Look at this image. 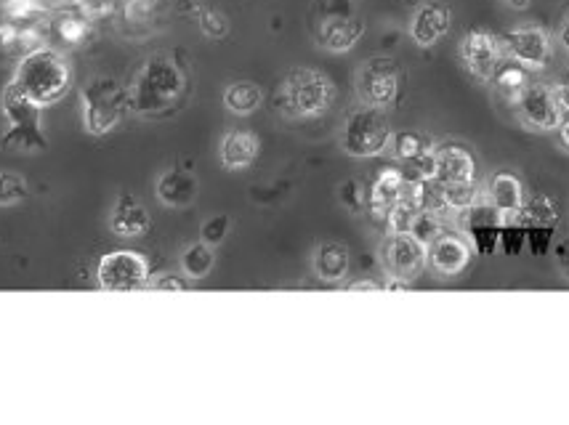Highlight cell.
<instances>
[{
	"label": "cell",
	"mask_w": 569,
	"mask_h": 425,
	"mask_svg": "<svg viewBox=\"0 0 569 425\" xmlns=\"http://www.w3.org/2000/svg\"><path fill=\"white\" fill-rule=\"evenodd\" d=\"M200 30L213 40H221L229 35V16L221 14L219 8H203L200 11Z\"/></svg>",
	"instance_id": "d6a6232c"
},
{
	"label": "cell",
	"mask_w": 569,
	"mask_h": 425,
	"mask_svg": "<svg viewBox=\"0 0 569 425\" xmlns=\"http://www.w3.org/2000/svg\"><path fill=\"white\" fill-rule=\"evenodd\" d=\"M421 200L415 194V186L407 184L405 192L399 194V200L394 202L386 213V229L389 234H410L413 232V224L418 213H421Z\"/></svg>",
	"instance_id": "cb8c5ba5"
},
{
	"label": "cell",
	"mask_w": 569,
	"mask_h": 425,
	"mask_svg": "<svg viewBox=\"0 0 569 425\" xmlns=\"http://www.w3.org/2000/svg\"><path fill=\"white\" fill-rule=\"evenodd\" d=\"M450 27H453L450 6L439 3V0H426L415 8L413 19H410V38L418 48H431L445 38Z\"/></svg>",
	"instance_id": "5bb4252c"
},
{
	"label": "cell",
	"mask_w": 569,
	"mask_h": 425,
	"mask_svg": "<svg viewBox=\"0 0 569 425\" xmlns=\"http://www.w3.org/2000/svg\"><path fill=\"white\" fill-rule=\"evenodd\" d=\"M439 184H463L476 181V160L466 147L460 144H445L437 147V173Z\"/></svg>",
	"instance_id": "e0dca14e"
},
{
	"label": "cell",
	"mask_w": 569,
	"mask_h": 425,
	"mask_svg": "<svg viewBox=\"0 0 569 425\" xmlns=\"http://www.w3.org/2000/svg\"><path fill=\"white\" fill-rule=\"evenodd\" d=\"M229 226H232V224H229L227 216H211L203 224V229H200V237H203L205 245H211V248H216V245H221V242L227 240Z\"/></svg>",
	"instance_id": "836d02e7"
},
{
	"label": "cell",
	"mask_w": 569,
	"mask_h": 425,
	"mask_svg": "<svg viewBox=\"0 0 569 425\" xmlns=\"http://www.w3.org/2000/svg\"><path fill=\"white\" fill-rule=\"evenodd\" d=\"M460 216H463L466 232L474 237L479 250L490 253L500 237V226H503V216H500V210L495 208L492 202H476V205H471L468 210H463Z\"/></svg>",
	"instance_id": "2e32d148"
},
{
	"label": "cell",
	"mask_w": 569,
	"mask_h": 425,
	"mask_svg": "<svg viewBox=\"0 0 569 425\" xmlns=\"http://www.w3.org/2000/svg\"><path fill=\"white\" fill-rule=\"evenodd\" d=\"M447 213H463L471 205L479 202V186L476 181H463V184H442Z\"/></svg>",
	"instance_id": "f1b7e54d"
},
{
	"label": "cell",
	"mask_w": 569,
	"mask_h": 425,
	"mask_svg": "<svg viewBox=\"0 0 569 425\" xmlns=\"http://www.w3.org/2000/svg\"><path fill=\"white\" fill-rule=\"evenodd\" d=\"M458 51L463 64H466V70L476 80H492V75L498 72L500 64L508 59L503 35H495L492 30H484V27L468 30L460 38Z\"/></svg>",
	"instance_id": "9c48e42d"
},
{
	"label": "cell",
	"mask_w": 569,
	"mask_h": 425,
	"mask_svg": "<svg viewBox=\"0 0 569 425\" xmlns=\"http://www.w3.org/2000/svg\"><path fill=\"white\" fill-rule=\"evenodd\" d=\"M559 40H562V46L567 48L569 54V11L562 16V24H559Z\"/></svg>",
	"instance_id": "ab89813d"
},
{
	"label": "cell",
	"mask_w": 569,
	"mask_h": 425,
	"mask_svg": "<svg viewBox=\"0 0 569 425\" xmlns=\"http://www.w3.org/2000/svg\"><path fill=\"white\" fill-rule=\"evenodd\" d=\"M261 104H264V91L250 80H237L224 91V107L237 117L253 115Z\"/></svg>",
	"instance_id": "d4e9b609"
},
{
	"label": "cell",
	"mask_w": 569,
	"mask_h": 425,
	"mask_svg": "<svg viewBox=\"0 0 569 425\" xmlns=\"http://www.w3.org/2000/svg\"><path fill=\"white\" fill-rule=\"evenodd\" d=\"M184 93H187V75L181 72L179 64L168 56H152L139 70L128 96L136 115L160 120L179 109Z\"/></svg>",
	"instance_id": "6da1fadb"
},
{
	"label": "cell",
	"mask_w": 569,
	"mask_h": 425,
	"mask_svg": "<svg viewBox=\"0 0 569 425\" xmlns=\"http://www.w3.org/2000/svg\"><path fill=\"white\" fill-rule=\"evenodd\" d=\"M405 176L397 168H383L375 178L373 189H370V213L378 221H386V213L394 202L399 200V194L405 192Z\"/></svg>",
	"instance_id": "44dd1931"
},
{
	"label": "cell",
	"mask_w": 569,
	"mask_h": 425,
	"mask_svg": "<svg viewBox=\"0 0 569 425\" xmlns=\"http://www.w3.org/2000/svg\"><path fill=\"white\" fill-rule=\"evenodd\" d=\"M213 248L205 245V242H197V245H189L184 253H181V269L189 279H205L213 271Z\"/></svg>",
	"instance_id": "4316f807"
},
{
	"label": "cell",
	"mask_w": 569,
	"mask_h": 425,
	"mask_svg": "<svg viewBox=\"0 0 569 425\" xmlns=\"http://www.w3.org/2000/svg\"><path fill=\"white\" fill-rule=\"evenodd\" d=\"M341 202L351 210L362 208V202H365V197H362V184H359V181H346V184L341 186Z\"/></svg>",
	"instance_id": "e575fe53"
},
{
	"label": "cell",
	"mask_w": 569,
	"mask_h": 425,
	"mask_svg": "<svg viewBox=\"0 0 569 425\" xmlns=\"http://www.w3.org/2000/svg\"><path fill=\"white\" fill-rule=\"evenodd\" d=\"M426 263L442 277H455L471 263V245L460 234H439L429 245Z\"/></svg>",
	"instance_id": "9a60e30c"
},
{
	"label": "cell",
	"mask_w": 569,
	"mask_h": 425,
	"mask_svg": "<svg viewBox=\"0 0 569 425\" xmlns=\"http://www.w3.org/2000/svg\"><path fill=\"white\" fill-rule=\"evenodd\" d=\"M3 112H6L8 120V133L0 139V144L6 149H14V152H38V149H46L48 141L43 136V128H40V104L24 96L14 83L6 85L3 91Z\"/></svg>",
	"instance_id": "5b68a950"
},
{
	"label": "cell",
	"mask_w": 569,
	"mask_h": 425,
	"mask_svg": "<svg viewBox=\"0 0 569 425\" xmlns=\"http://www.w3.org/2000/svg\"><path fill=\"white\" fill-rule=\"evenodd\" d=\"M149 213L141 208V202L133 194H120L115 210H112L110 229L117 237H141L149 232Z\"/></svg>",
	"instance_id": "ffe728a7"
},
{
	"label": "cell",
	"mask_w": 569,
	"mask_h": 425,
	"mask_svg": "<svg viewBox=\"0 0 569 425\" xmlns=\"http://www.w3.org/2000/svg\"><path fill=\"white\" fill-rule=\"evenodd\" d=\"M506 54L524 70H546L551 62V38L543 27H516L503 35Z\"/></svg>",
	"instance_id": "7c38bea8"
},
{
	"label": "cell",
	"mask_w": 569,
	"mask_h": 425,
	"mask_svg": "<svg viewBox=\"0 0 569 425\" xmlns=\"http://www.w3.org/2000/svg\"><path fill=\"white\" fill-rule=\"evenodd\" d=\"M155 192L168 208H189L197 200V178L187 170H168L157 178Z\"/></svg>",
	"instance_id": "d6986e66"
},
{
	"label": "cell",
	"mask_w": 569,
	"mask_h": 425,
	"mask_svg": "<svg viewBox=\"0 0 569 425\" xmlns=\"http://www.w3.org/2000/svg\"><path fill=\"white\" fill-rule=\"evenodd\" d=\"M402 70L391 56H373L362 64L357 75V96L365 107L386 109L399 99Z\"/></svg>",
	"instance_id": "ba28073f"
},
{
	"label": "cell",
	"mask_w": 569,
	"mask_h": 425,
	"mask_svg": "<svg viewBox=\"0 0 569 425\" xmlns=\"http://www.w3.org/2000/svg\"><path fill=\"white\" fill-rule=\"evenodd\" d=\"M556 96H559V101H562L564 115L569 117V80H567V83H562V85H556Z\"/></svg>",
	"instance_id": "74e56055"
},
{
	"label": "cell",
	"mask_w": 569,
	"mask_h": 425,
	"mask_svg": "<svg viewBox=\"0 0 569 425\" xmlns=\"http://www.w3.org/2000/svg\"><path fill=\"white\" fill-rule=\"evenodd\" d=\"M83 32H86V24L83 22H75V19H67V22H62V35L67 40H72V43H78V40L83 38Z\"/></svg>",
	"instance_id": "8d00e7d4"
},
{
	"label": "cell",
	"mask_w": 569,
	"mask_h": 425,
	"mask_svg": "<svg viewBox=\"0 0 569 425\" xmlns=\"http://www.w3.org/2000/svg\"><path fill=\"white\" fill-rule=\"evenodd\" d=\"M503 3H508L511 8H527L530 6V0H503Z\"/></svg>",
	"instance_id": "7bdbcfd3"
},
{
	"label": "cell",
	"mask_w": 569,
	"mask_h": 425,
	"mask_svg": "<svg viewBox=\"0 0 569 425\" xmlns=\"http://www.w3.org/2000/svg\"><path fill=\"white\" fill-rule=\"evenodd\" d=\"M383 285H378V282H370V279H365V282H351L349 285V290L351 293H362V290H381Z\"/></svg>",
	"instance_id": "f35d334b"
},
{
	"label": "cell",
	"mask_w": 569,
	"mask_h": 425,
	"mask_svg": "<svg viewBox=\"0 0 569 425\" xmlns=\"http://www.w3.org/2000/svg\"><path fill=\"white\" fill-rule=\"evenodd\" d=\"M99 285L112 293H131V290H141L149 287V263L141 253L133 250H115L107 253L99 263Z\"/></svg>",
	"instance_id": "30bf717a"
},
{
	"label": "cell",
	"mask_w": 569,
	"mask_h": 425,
	"mask_svg": "<svg viewBox=\"0 0 569 425\" xmlns=\"http://www.w3.org/2000/svg\"><path fill=\"white\" fill-rule=\"evenodd\" d=\"M333 101H336L333 80L312 67L290 70L274 96L277 109L290 120H309V117L325 115Z\"/></svg>",
	"instance_id": "3957f363"
},
{
	"label": "cell",
	"mask_w": 569,
	"mask_h": 425,
	"mask_svg": "<svg viewBox=\"0 0 569 425\" xmlns=\"http://www.w3.org/2000/svg\"><path fill=\"white\" fill-rule=\"evenodd\" d=\"M152 290H187V282L179 274H160L149 282Z\"/></svg>",
	"instance_id": "d590c367"
},
{
	"label": "cell",
	"mask_w": 569,
	"mask_h": 425,
	"mask_svg": "<svg viewBox=\"0 0 569 425\" xmlns=\"http://www.w3.org/2000/svg\"><path fill=\"white\" fill-rule=\"evenodd\" d=\"M258 152H261V141L256 133L250 131H232L221 139L219 157L221 165L227 170H245L256 163Z\"/></svg>",
	"instance_id": "ac0fdd59"
},
{
	"label": "cell",
	"mask_w": 569,
	"mask_h": 425,
	"mask_svg": "<svg viewBox=\"0 0 569 425\" xmlns=\"http://www.w3.org/2000/svg\"><path fill=\"white\" fill-rule=\"evenodd\" d=\"M410 234H413L415 240H421L423 245L429 248L431 242L437 240L439 234H445L442 232V216H439V213H431V210H421L418 218H415L413 232Z\"/></svg>",
	"instance_id": "4dcf8cb0"
},
{
	"label": "cell",
	"mask_w": 569,
	"mask_h": 425,
	"mask_svg": "<svg viewBox=\"0 0 569 425\" xmlns=\"http://www.w3.org/2000/svg\"><path fill=\"white\" fill-rule=\"evenodd\" d=\"M27 194H30L27 181H24L19 173H11V170H3V173H0V205H16V202H22Z\"/></svg>",
	"instance_id": "1f68e13d"
},
{
	"label": "cell",
	"mask_w": 569,
	"mask_h": 425,
	"mask_svg": "<svg viewBox=\"0 0 569 425\" xmlns=\"http://www.w3.org/2000/svg\"><path fill=\"white\" fill-rule=\"evenodd\" d=\"M559 136H562L564 147H569V117H567V120H564L562 125H559Z\"/></svg>",
	"instance_id": "b9f144b4"
},
{
	"label": "cell",
	"mask_w": 569,
	"mask_h": 425,
	"mask_svg": "<svg viewBox=\"0 0 569 425\" xmlns=\"http://www.w3.org/2000/svg\"><path fill=\"white\" fill-rule=\"evenodd\" d=\"M11 83L35 104L46 107L67 96L72 85V70L67 59L54 48H32L30 54L22 56Z\"/></svg>",
	"instance_id": "7a4b0ae2"
},
{
	"label": "cell",
	"mask_w": 569,
	"mask_h": 425,
	"mask_svg": "<svg viewBox=\"0 0 569 425\" xmlns=\"http://www.w3.org/2000/svg\"><path fill=\"white\" fill-rule=\"evenodd\" d=\"M426 255L429 248L413 234H389L381 248V261L391 277H418L426 266Z\"/></svg>",
	"instance_id": "4fadbf2b"
},
{
	"label": "cell",
	"mask_w": 569,
	"mask_h": 425,
	"mask_svg": "<svg viewBox=\"0 0 569 425\" xmlns=\"http://www.w3.org/2000/svg\"><path fill=\"white\" fill-rule=\"evenodd\" d=\"M524 123L535 131H559V125L567 120L562 101L556 96V88L543 83H530L519 99Z\"/></svg>",
	"instance_id": "8fae6325"
},
{
	"label": "cell",
	"mask_w": 569,
	"mask_h": 425,
	"mask_svg": "<svg viewBox=\"0 0 569 425\" xmlns=\"http://www.w3.org/2000/svg\"><path fill=\"white\" fill-rule=\"evenodd\" d=\"M389 147L394 149V157H397V160L407 163V160H413V157L421 155L423 149H429L431 144L426 136H421V133L402 131V133H397V136H391Z\"/></svg>",
	"instance_id": "f546056e"
},
{
	"label": "cell",
	"mask_w": 569,
	"mask_h": 425,
	"mask_svg": "<svg viewBox=\"0 0 569 425\" xmlns=\"http://www.w3.org/2000/svg\"><path fill=\"white\" fill-rule=\"evenodd\" d=\"M349 266V248L341 242H322L320 248L314 250V271L322 282H341L349 274Z\"/></svg>",
	"instance_id": "603a6c76"
},
{
	"label": "cell",
	"mask_w": 569,
	"mask_h": 425,
	"mask_svg": "<svg viewBox=\"0 0 569 425\" xmlns=\"http://www.w3.org/2000/svg\"><path fill=\"white\" fill-rule=\"evenodd\" d=\"M492 83H495V88H498V93L503 99L519 104L522 93L527 91V85H530V78H527V70H524L522 64H516L508 59V62L500 64L498 72L492 75Z\"/></svg>",
	"instance_id": "484cf974"
},
{
	"label": "cell",
	"mask_w": 569,
	"mask_h": 425,
	"mask_svg": "<svg viewBox=\"0 0 569 425\" xmlns=\"http://www.w3.org/2000/svg\"><path fill=\"white\" fill-rule=\"evenodd\" d=\"M516 216H519V224L532 226V229L551 226L556 221V205L554 200H548V197H535V200L524 202Z\"/></svg>",
	"instance_id": "83f0119b"
},
{
	"label": "cell",
	"mask_w": 569,
	"mask_h": 425,
	"mask_svg": "<svg viewBox=\"0 0 569 425\" xmlns=\"http://www.w3.org/2000/svg\"><path fill=\"white\" fill-rule=\"evenodd\" d=\"M131 109V96L117 78H94L83 91V120L86 131L94 136L115 131L125 112Z\"/></svg>",
	"instance_id": "8992f818"
},
{
	"label": "cell",
	"mask_w": 569,
	"mask_h": 425,
	"mask_svg": "<svg viewBox=\"0 0 569 425\" xmlns=\"http://www.w3.org/2000/svg\"><path fill=\"white\" fill-rule=\"evenodd\" d=\"M386 290H413V285L405 277H391V282H386Z\"/></svg>",
	"instance_id": "60d3db41"
},
{
	"label": "cell",
	"mask_w": 569,
	"mask_h": 425,
	"mask_svg": "<svg viewBox=\"0 0 569 425\" xmlns=\"http://www.w3.org/2000/svg\"><path fill=\"white\" fill-rule=\"evenodd\" d=\"M391 136H394V131L383 115V109L362 107L346 117L341 147L351 157H375L389 149Z\"/></svg>",
	"instance_id": "52a82bcc"
},
{
	"label": "cell",
	"mask_w": 569,
	"mask_h": 425,
	"mask_svg": "<svg viewBox=\"0 0 569 425\" xmlns=\"http://www.w3.org/2000/svg\"><path fill=\"white\" fill-rule=\"evenodd\" d=\"M365 35V22L351 0H317L312 19V38L322 51L346 54Z\"/></svg>",
	"instance_id": "277c9868"
},
{
	"label": "cell",
	"mask_w": 569,
	"mask_h": 425,
	"mask_svg": "<svg viewBox=\"0 0 569 425\" xmlns=\"http://www.w3.org/2000/svg\"><path fill=\"white\" fill-rule=\"evenodd\" d=\"M487 197L500 210V216H511V213H519V208L524 205V186L514 173L500 170L487 184Z\"/></svg>",
	"instance_id": "7402d4cb"
}]
</instances>
